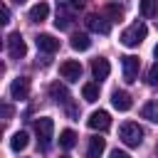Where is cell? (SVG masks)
I'll list each match as a JSON object with an SVG mask.
<instances>
[{"mask_svg":"<svg viewBox=\"0 0 158 158\" xmlns=\"http://www.w3.org/2000/svg\"><path fill=\"white\" fill-rule=\"evenodd\" d=\"M72 15H69V10H64V7H59L57 10V20H54V25H57V30H69L72 27Z\"/></svg>","mask_w":158,"mask_h":158,"instance_id":"d6986e66","label":"cell"},{"mask_svg":"<svg viewBox=\"0 0 158 158\" xmlns=\"http://www.w3.org/2000/svg\"><path fill=\"white\" fill-rule=\"evenodd\" d=\"M101 15H104L106 20H111V22H114V20H121V17H123V5H118V2H109V5L104 7Z\"/></svg>","mask_w":158,"mask_h":158,"instance_id":"ac0fdd59","label":"cell"},{"mask_svg":"<svg viewBox=\"0 0 158 158\" xmlns=\"http://www.w3.org/2000/svg\"><path fill=\"white\" fill-rule=\"evenodd\" d=\"M111 104H114L116 111H128V109L133 106L131 94H128V91H121V89H116V91L111 94Z\"/></svg>","mask_w":158,"mask_h":158,"instance_id":"30bf717a","label":"cell"},{"mask_svg":"<svg viewBox=\"0 0 158 158\" xmlns=\"http://www.w3.org/2000/svg\"><path fill=\"white\" fill-rule=\"evenodd\" d=\"M109 72H111V64H109V59H104V57H96V59L91 62V74H94V79H106V77H109Z\"/></svg>","mask_w":158,"mask_h":158,"instance_id":"7c38bea8","label":"cell"},{"mask_svg":"<svg viewBox=\"0 0 158 158\" xmlns=\"http://www.w3.org/2000/svg\"><path fill=\"white\" fill-rule=\"evenodd\" d=\"M59 74H62V79H67V81H79V79H81V64H79L77 59H67V62L59 64Z\"/></svg>","mask_w":158,"mask_h":158,"instance_id":"8992f818","label":"cell"},{"mask_svg":"<svg viewBox=\"0 0 158 158\" xmlns=\"http://www.w3.org/2000/svg\"><path fill=\"white\" fill-rule=\"evenodd\" d=\"M35 131H37V138H40L42 148H49V141H52V133H54V121L47 118V116H42V118H37Z\"/></svg>","mask_w":158,"mask_h":158,"instance_id":"3957f363","label":"cell"},{"mask_svg":"<svg viewBox=\"0 0 158 158\" xmlns=\"http://www.w3.org/2000/svg\"><path fill=\"white\" fill-rule=\"evenodd\" d=\"M156 5H158V0H141V15L143 17H153L156 15Z\"/></svg>","mask_w":158,"mask_h":158,"instance_id":"603a6c76","label":"cell"},{"mask_svg":"<svg viewBox=\"0 0 158 158\" xmlns=\"http://www.w3.org/2000/svg\"><path fill=\"white\" fill-rule=\"evenodd\" d=\"M153 54H156V59H158V44H156V49H153Z\"/></svg>","mask_w":158,"mask_h":158,"instance_id":"f1b7e54d","label":"cell"},{"mask_svg":"<svg viewBox=\"0 0 158 158\" xmlns=\"http://www.w3.org/2000/svg\"><path fill=\"white\" fill-rule=\"evenodd\" d=\"M81 96H84V101H89V104L96 101V99H99V84H91V81L84 84V86H81Z\"/></svg>","mask_w":158,"mask_h":158,"instance_id":"7402d4cb","label":"cell"},{"mask_svg":"<svg viewBox=\"0 0 158 158\" xmlns=\"http://www.w3.org/2000/svg\"><path fill=\"white\" fill-rule=\"evenodd\" d=\"M141 118L146 121H158V101H146L141 109Z\"/></svg>","mask_w":158,"mask_h":158,"instance_id":"ffe728a7","label":"cell"},{"mask_svg":"<svg viewBox=\"0 0 158 158\" xmlns=\"http://www.w3.org/2000/svg\"><path fill=\"white\" fill-rule=\"evenodd\" d=\"M27 143H30V136H27L25 131H17V133H12V138H10V148H12L15 153L25 151V148H27Z\"/></svg>","mask_w":158,"mask_h":158,"instance_id":"2e32d148","label":"cell"},{"mask_svg":"<svg viewBox=\"0 0 158 158\" xmlns=\"http://www.w3.org/2000/svg\"><path fill=\"white\" fill-rule=\"evenodd\" d=\"M15 2H25V0H15Z\"/></svg>","mask_w":158,"mask_h":158,"instance_id":"f546056e","label":"cell"},{"mask_svg":"<svg viewBox=\"0 0 158 158\" xmlns=\"http://www.w3.org/2000/svg\"><path fill=\"white\" fill-rule=\"evenodd\" d=\"M86 27H89L91 32H99V35H109V32H111V20H106L104 15L94 12V15H89V17H86Z\"/></svg>","mask_w":158,"mask_h":158,"instance_id":"52a82bcc","label":"cell"},{"mask_svg":"<svg viewBox=\"0 0 158 158\" xmlns=\"http://www.w3.org/2000/svg\"><path fill=\"white\" fill-rule=\"evenodd\" d=\"M121 67H123V79L131 84V81H136V77H138L141 59L133 57V54H126V57H121Z\"/></svg>","mask_w":158,"mask_h":158,"instance_id":"5b68a950","label":"cell"},{"mask_svg":"<svg viewBox=\"0 0 158 158\" xmlns=\"http://www.w3.org/2000/svg\"><path fill=\"white\" fill-rule=\"evenodd\" d=\"M84 5H86V0H69V7L72 10H81Z\"/></svg>","mask_w":158,"mask_h":158,"instance_id":"484cf974","label":"cell"},{"mask_svg":"<svg viewBox=\"0 0 158 158\" xmlns=\"http://www.w3.org/2000/svg\"><path fill=\"white\" fill-rule=\"evenodd\" d=\"M2 22H5V25L10 22V7H7V5H2Z\"/></svg>","mask_w":158,"mask_h":158,"instance_id":"4316f807","label":"cell"},{"mask_svg":"<svg viewBox=\"0 0 158 158\" xmlns=\"http://www.w3.org/2000/svg\"><path fill=\"white\" fill-rule=\"evenodd\" d=\"M47 15H49V5L42 2V0L30 7V20H32V22H42V20H47Z\"/></svg>","mask_w":158,"mask_h":158,"instance_id":"5bb4252c","label":"cell"},{"mask_svg":"<svg viewBox=\"0 0 158 158\" xmlns=\"http://www.w3.org/2000/svg\"><path fill=\"white\" fill-rule=\"evenodd\" d=\"M106 151V138H89V148H86V158H101V153Z\"/></svg>","mask_w":158,"mask_h":158,"instance_id":"4fadbf2b","label":"cell"},{"mask_svg":"<svg viewBox=\"0 0 158 158\" xmlns=\"http://www.w3.org/2000/svg\"><path fill=\"white\" fill-rule=\"evenodd\" d=\"M62 158H67V156H62Z\"/></svg>","mask_w":158,"mask_h":158,"instance_id":"4dcf8cb0","label":"cell"},{"mask_svg":"<svg viewBox=\"0 0 158 158\" xmlns=\"http://www.w3.org/2000/svg\"><path fill=\"white\" fill-rule=\"evenodd\" d=\"M49 94H52V96H54L59 104H64V106H72V104H69V99H72V96H69V91H67V86H64V84L54 81V84L49 86Z\"/></svg>","mask_w":158,"mask_h":158,"instance_id":"9a60e30c","label":"cell"},{"mask_svg":"<svg viewBox=\"0 0 158 158\" xmlns=\"http://www.w3.org/2000/svg\"><path fill=\"white\" fill-rule=\"evenodd\" d=\"M7 54H10L12 59H22V57L27 54V44H25V40H22L20 32H12V35L7 37Z\"/></svg>","mask_w":158,"mask_h":158,"instance_id":"277c9868","label":"cell"},{"mask_svg":"<svg viewBox=\"0 0 158 158\" xmlns=\"http://www.w3.org/2000/svg\"><path fill=\"white\" fill-rule=\"evenodd\" d=\"M10 96L12 99H27L30 96V79L27 77H17V79H12V84H10Z\"/></svg>","mask_w":158,"mask_h":158,"instance_id":"ba28073f","label":"cell"},{"mask_svg":"<svg viewBox=\"0 0 158 158\" xmlns=\"http://www.w3.org/2000/svg\"><path fill=\"white\" fill-rule=\"evenodd\" d=\"M86 123H89V128H94V131H106L109 126H111V116H109V111H94L89 118H86Z\"/></svg>","mask_w":158,"mask_h":158,"instance_id":"9c48e42d","label":"cell"},{"mask_svg":"<svg viewBox=\"0 0 158 158\" xmlns=\"http://www.w3.org/2000/svg\"><path fill=\"white\" fill-rule=\"evenodd\" d=\"M118 138H121L126 146L138 148V146L143 143V128H141L138 123H133V121H126V123L118 128Z\"/></svg>","mask_w":158,"mask_h":158,"instance_id":"7a4b0ae2","label":"cell"},{"mask_svg":"<svg viewBox=\"0 0 158 158\" xmlns=\"http://www.w3.org/2000/svg\"><path fill=\"white\" fill-rule=\"evenodd\" d=\"M109 158H131V156H128L126 151H118V148H114V151L109 153Z\"/></svg>","mask_w":158,"mask_h":158,"instance_id":"d4e9b609","label":"cell"},{"mask_svg":"<svg viewBox=\"0 0 158 158\" xmlns=\"http://www.w3.org/2000/svg\"><path fill=\"white\" fill-rule=\"evenodd\" d=\"M2 116H5V121H7V118L12 116V106H7V104H5V106H2Z\"/></svg>","mask_w":158,"mask_h":158,"instance_id":"83f0119b","label":"cell"},{"mask_svg":"<svg viewBox=\"0 0 158 158\" xmlns=\"http://www.w3.org/2000/svg\"><path fill=\"white\" fill-rule=\"evenodd\" d=\"M72 47H74L77 52H84V49H89V47H91V40H89V35H86V32H74V35H72Z\"/></svg>","mask_w":158,"mask_h":158,"instance_id":"e0dca14e","label":"cell"},{"mask_svg":"<svg viewBox=\"0 0 158 158\" xmlns=\"http://www.w3.org/2000/svg\"><path fill=\"white\" fill-rule=\"evenodd\" d=\"M59 146H62V148H67V151H69V148H74V146H77V133H74L72 128H64V131L59 133Z\"/></svg>","mask_w":158,"mask_h":158,"instance_id":"44dd1931","label":"cell"},{"mask_svg":"<svg viewBox=\"0 0 158 158\" xmlns=\"http://www.w3.org/2000/svg\"><path fill=\"white\" fill-rule=\"evenodd\" d=\"M146 35H148V27H146L143 22H133V25H128V27L121 32V44H123V47H138V44L146 40Z\"/></svg>","mask_w":158,"mask_h":158,"instance_id":"6da1fadb","label":"cell"},{"mask_svg":"<svg viewBox=\"0 0 158 158\" xmlns=\"http://www.w3.org/2000/svg\"><path fill=\"white\" fill-rule=\"evenodd\" d=\"M146 81L151 84V86H158V62L148 69V77H146Z\"/></svg>","mask_w":158,"mask_h":158,"instance_id":"cb8c5ba5","label":"cell"},{"mask_svg":"<svg viewBox=\"0 0 158 158\" xmlns=\"http://www.w3.org/2000/svg\"><path fill=\"white\" fill-rule=\"evenodd\" d=\"M37 49H42V52H47V54H52V52H57L59 49V40H54L52 35H37Z\"/></svg>","mask_w":158,"mask_h":158,"instance_id":"8fae6325","label":"cell"}]
</instances>
